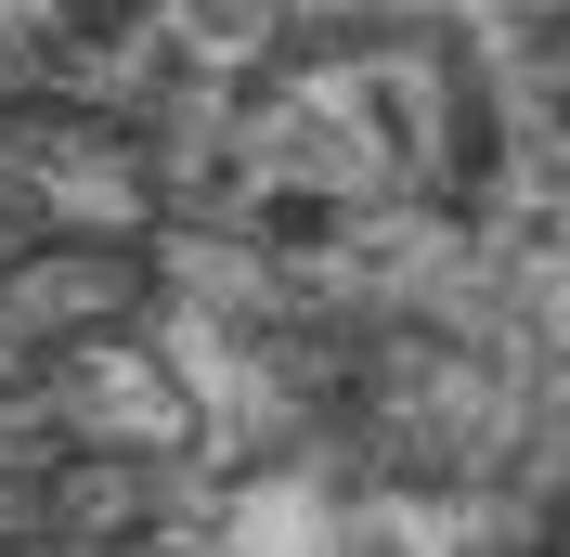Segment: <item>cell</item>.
<instances>
[{"label": "cell", "instance_id": "1", "mask_svg": "<svg viewBox=\"0 0 570 557\" xmlns=\"http://www.w3.org/2000/svg\"><path fill=\"white\" fill-rule=\"evenodd\" d=\"M142 312V246H91V234H39L0 260V324L27 363H66V350L117 338Z\"/></svg>", "mask_w": 570, "mask_h": 557}, {"label": "cell", "instance_id": "4", "mask_svg": "<svg viewBox=\"0 0 570 557\" xmlns=\"http://www.w3.org/2000/svg\"><path fill=\"white\" fill-rule=\"evenodd\" d=\"M27 531H39V480H13V467H0V557L27 545Z\"/></svg>", "mask_w": 570, "mask_h": 557}, {"label": "cell", "instance_id": "6", "mask_svg": "<svg viewBox=\"0 0 570 557\" xmlns=\"http://www.w3.org/2000/svg\"><path fill=\"white\" fill-rule=\"evenodd\" d=\"M13 557H156V545H13Z\"/></svg>", "mask_w": 570, "mask_h": 557}, {"label": "cell", "instance_id": "2", "mask_svg": "<svg viewBox=\"0 0 570 557\" xmlns=\"http://www.w3.org/2000/svg\"><path fill=\"white\" fill-rule=\"evenodd\" d=\"M156 492H169V453H52L39 467V531L27 545H142L156 531Z\"/></svg>", "mask_w": 570, "mask_h": 557}, {"label": "cell", "instance_id": "7", "mask_svg": "<svg viewBox=\"0 0 570 557\" xmlns=\"http://www.w3.org/2000/svg\"><path fill=\"white\" fill-rule=\"evenodd\" d=\"M13 377H39V363H27V350H13V324H0V389H13Z\"/></svg>", "mask_w": 570, "mask_h": 557}, {"label": "cell", "instance_id": "3", "mask_svg": "<svg viewBox=\"0 0 570 557\" xmlns=\"http://www.w3.org/2000/svg\"><path fill=\"white\" fill-rule=\"evenodd\" d=\"M52 143H66V117H13V105H0V182H27Z\"/></svg>", "mask_w": 570, "mask_h": 557}, {"label": "cell", "instance_id": "5", "mask_svg": "<svg viewBox=\"0 0 570 557\" xmlns=\"http://www.w3.org/2000/svg\"><path fill=\"white\" fill-rule=\"evenodd\" d=\"M13 246H39V221L13 208V182H0V260H13Z\"/></svg>", "mask_w": 570, "mask_h": 557}]
</instances>
